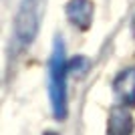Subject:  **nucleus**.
<instances>
[{"label":"nucleus","instance_id":"1","mask_svg":"<svg viewBox=\"0 0 135 135\" xmlns=\"http://www.w3.org/2000/svg\"><path fill=\"white\" fill-rule=\"evenodd\" d=\"M67 75L69 61L65 56V42L56 36L49 59V97L56 119L67 117Z\"/></svg>","mask_w":135,"mask_h":135},{"label":"nucleus","instance_id":"2","mask_svg":"<svg viewBox=\"0 0 135 135\" xmlns=\"http://www.w3.org/2000/svg\"><path fill=\"white\" fill-rule=\"evenodd\" d=\"M40 24V0H22L14 20V34L22 46L30 45L36 38Z\"/></svg>","mask_w":135,"mask_h":135},{"label":"nucleus","instance_id":"3","mask_svg":"<svg viewBox=\"0 0 135 135\" xmlns=\"http://www.w3.org/2000/svg\"><path fill=\"white\" fill-rule=\"evenodd\" d=\"M65 10H67L69 22L73 26H77L79 30H89L91 28L93 12H95V6L91 0H71Z\"/></svg>","mask_w":135,"mask_h":135},{"label":"nucleus","instance_id":"4","mask_svg":"<svg viewBox=\"0 0 135 135\" xmlns=\"http://www.w3.org/2000/svg\"><path fill=\"white\" fill-rule=\"evenodd\" d=\"M113 91L125 107L135 105V67L123 69L113 81Z\"/></svg>","mask_w":135,"mask_h":135},{"label":"nucleus","instance_id":"5","mask_svg":"<svg viewBox=\"0 0 135 135\" xmlns=\"http://www.w3.org/2000/svg\"><path fill=\"white\" fill-rule=\"evenodd\" d=\"M133 133V117L125 107H115L109 115L107 135H131Z\"/></svg>","mask_w":135,"mask_h":135},{"label":"nucleus","instance_id":"6","mask_svg":"<svg viewBox=\"0 0 135 135\" xmlns=\"http://www.w3.org/2000/svg\"><path fill=\"white\" fill-rule=\"evenodd\" d=\"M45 135H56V133H55V131H49V133H45Z\"/></svg>","mask_w":135,"mask_h":135}]
</instances>
